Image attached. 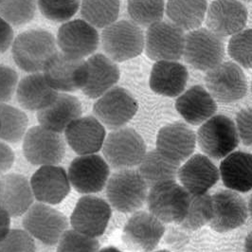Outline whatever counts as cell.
<instances>
[{
    "label": "cell",
    "instance_id": "1",
    "mask_svg": "<svg viewBox=\"0 0 252 252\" xmlns=\"http://www.w3.org/2000/svg\"><path fill=\"white\" fill-rule=\"evenodd\" d=\"M55 38L47 31H27L14 39L12 49L13 60L26 72H41L52 55L57 52Z\"/></svg>",
    "mask_w": 252,
    "mask_h": 252
},
{
    "label": "cell",
    "instance_id": "2",
    "mask_svg": "<svg viewBox=\"0 0 252 252\" xmlns=\"http://www.w3.org/2000/svg\"><path fill=\"white\" fill-rule=\"evenodd\" d=\"M148 185L139 171L118 170L106 184V197L111 207L120 213H136L147 201Z\"/></svg>",
    "mask_w": 252,
    "mask_h": 252
},
{
    "label": "cell",
    "instance_id": "3",
    "mask_svg": "<svg viewBox=\"0 0 252 252\" xmlns=\"http://www.w3.org/2000/svg\"><path fill=\"white\" fill-rule=\"evenodd\" d=\"M190 194L176 180L153 186L148 191L149 213L164 224L180 225L187 215Z\"/></svg>",
    "mask_w": 252,
    "mask_h": 252
},
{
    "label": "cell",
    "instance_id": "4",
    "mask_svg": "<svg viewBox=\"0 0 252 252\" xmlns=\"http://www.w3.org/2000/svg\"><path fill=\"white\" fill-rule=\"evenodd\" d=\"M201 151L211 159L220 160L239 145L235 123L225 115H215L202 124L196 135Z\"/></svg>",
    "mask_w": 252,
    "mask_h": 252
},
{
    "label": "cell",
    "instance_id": "5",
    "mask_svg": "<svg viewBox=\"0 0 252 252\" xmlns=\"http://www.w3.org/2000/svg\"><path fill=\"white\" fill-rule=\"evenodd\" d=\"M102 50L114 62H125L141 54L145 36L139 25L133 21H116L102 30Z\"/></svg>",
    "mask_w": 252,
    "mask_h": 252
},
{
    "label": "cell",
    "instance_id": "6",
    "mask_svg": "<svg viewBox=\"0 0 252 252\" xmlns=\"http://www.w3.org/2000/svg\"><path fill=\"white\" fill-rule=\"evenodd\" d=\"M104 159L115 170L139 166L146 155V145L139 133L128 127L113 130L102 146Z\"/></svg>",
    "mask_w": 252,
    "mask_h": 252
},
{
    "label": "cell",
    "instance_id": "7",
    "mask_svg": "<svg viewBox=\"0 0 252 252\" xmlns=\"http://www.w3.org/2000/svg\"><path fill=\"white\" fill-rule=\"evenodd\" d=\"M183 56L193 68L208 71L222 63L225 56L224 42L210 30L198 28L185 35Z\"/></svg>",
    "mask_w": 252,
    "mask_h": 252
},
{
    "label": "cell",
    "instance_id": "8",
    "mask_svg": "<svg viewBox=\"0 0 252 252\" xmlns=\"http://www.w3.org/2000/svg\"><path fill=\"white\" fill-rule=\"evenodd\" d=\"M43 74L52 89L60 92H75L85 87L89 77L87 61L57 51L47 62Z\"/></svg>",
    "mask_w": 252,
    "mask_h": 252
},
{
    "label": "cell",
    "instance_id": "9",
    "mask_svg": "<svg viewBox=\"0 0 252 252\" xmlns=\"http://www.w3.org/2000/svg\"><path fill=\"white\" fill-rule=\"evenodd\" d=\"M28 233L47 246H55L68 229L66 216L48 204H33L23 216Z\"/></svg>",
    "mask_w": 252,
    "mask_h": 252
},
{
    "label": "cell",
    "instance_id": "10",
    "mask_svg": "<svg viewBox=\"0 0 252 252\" xmlns=\"http://www.w3.org/2000/svg\"><path fill=\"white\" fill-rule=\"evenodd\" d=\"M23 153L32 165H58L64 157L65 143L60 133L43 126H33L23 139Z\"/></svg>",
    "mask_w": 252,
    "mask_h": 252
},
{
    "label": "cell",
    "instance_id": "11",
    "mask_svg": "<svg viewBox=\"0 0 252 252\" xmlns=\"http://www.w3.org/2000/svg\"><path fill=\"white\" fill-rule=\"evenodd\" d=\"M138 108V101L127 89L114 87L94 103L93 113L102 126L117 130L134 118Z\"/></svg>",
    "mask_w": 252,
    "mask_h": 252
},
{
    "label": "cell",
    "instance_id": "12",
    "mask_svg": "<svg viewBox=\"0 0 252 252\" xmlns=\"http://www.w3.org/2000/svg\"><path fill=\"white\" fill-rule=\"evenodd\" d=\"M205 83L216 101L229 103L244 98L248 91V81L242 67L233 62L219 63L207 71Z\"/></svg>",
    "mask_w": 252,
    "mask_h": 252
},
{
    "label": "cell",
    "instance_id": "13",
    "mask_svg": "<svg viewBox=\"0 0 252 252\" xmlns=\"http://www.w3.org/2000/svg\"><path fill=\"white\" fill-rule=\"evenodd\" d=\"M185 34L172 22L159 21L148 27L145 51L154 61H177L183 56Z\"/></svg>",
    "mask_w": 252,
    "mask_h": 252
},
{
    "label": "cell",
    "instance_id": "14",
    "mask_svg": "<svg viewBox=\"0 0 252 252\" xmlns=\"http://www.w3.org/2000/svg\"><path fill=\"white\" fill-rule=\"evenodd\" d=\"M67 175L70 185L79 193H97L106 187L110 166L96 154L79 156L69 165Z\"/></svg>",
    "mask_w": 252,
    "mask_h": 252
},
{
    "label": "cell",
    "instance_id": "15",
    "mask_svg": "<svg viewBox=\"0 0 252 252\" xmlns=\"http://www.w3.org/2000/svg\"><path fill=\"white\" fill-rule=\"evenodd\" d=\"M163 222L147 212H136L123 231V242L132 252H151L158 247L165 233Z\"/></svg>",
    "mask_w": 252,
    "mask_h": 252
},
{
    "label": "cell",
    "instance_id": "16",
    "mask_svg": "<svg viewBox=\"0 0 252 252\" xmlns=\"http://www.w3.org/2000/svg\"><path fill=\"white\" fill-rule=\"evenodd\" d=\"M111 215L110 204L102 198L89 194L77 202L70 216V224L76 231L98 238L104 233Z\"/></svg>",
    "mask_w": 252,
    "mask_h": 252
},
{
    "label": "cell",
    "instance_id": "17",
    "mask_svg": "<svg viewBox=\"0 0 252 252\" xmlns=\"http://www.w3.org/2000/svg\"><path fill=\"white\" fill-rule=\"evenodd\" d=\"M56 42L64 54L84 59L97 51L101 37L96 28L85 20L76 19L60 27Z\"/></svg>",
    "mask_w": 252,
    "mask_h": 252
},
{
    "label": "cell",
    "instance_id": "18",
    "mask_svg": "<svg viewBox=\"0 0 252 252\" xmlns=\"http://www.w3.org/2000/svg\"><path fill=\"white\" fill-rule=\"evenodd\" d=\"M214 215L210 227L217 232H227L242 227L249 217L248 202L239 192L222 189L212 195Z\"/></svg>",
    "mask_w": 252,
    "mask_h": 252
},
{
    "label": "cell",
    "instance_id": "19",
    "mask_svg": "<svg viewBox=\"0 0 252 252\" xmlns=\"http://www.w3.org/2000/svg\"><path fill=\"white\" fill-rule=\"evenodd\" d=\"M177 178L190 195H202L218 182L220 173L210 158L196 154L180 165Z\"/></svg>",
    "mask_w": 252,
    "mask_h": 252
},
{
    "label": "cell",
    "instance_id": "20",
    "mask_svg": "<svg viewBox=\"0 0 252 252\" xmlns=\"http://www.w3.org/2000/svg\"><path fill=\"white\" fill-rule=\"evenodd\" d=\"M30 182L34 198L48 205L60 204L68 195L71 186L65 170L57 165L41 166Z\"/></svg>",
    "mask_w": 252,
    "mask_h": 252
},
{
    "label": "cell",
    "instance_id": "21",
    "mask_svg": "<svg viewBox=\"0 0 252 252\" xmlns=\"http://www.w3.org/2000/svg\"><path fill=\"white\" fill-rule=\"evenodd\" d=\"M247 21L248 10L239 0H215L207 10V26L220 37L236 34Z\"/></svg>",
    "mask_w": 252,
    "mask_h": 252
},
{
    "label": "cell",
    "instance_id": "22",
    "mask_svg": "<svg viewBox=\"0 0 252 252\" xmlns=\"http://www.w3.org/2000/svg\"><path fill=\"white\" fill-rule=\"evenodd\" d=\"M64 137L77 155H93L102 149L106 131L97 118L87 116L80 117L67 126Z\"/></svg>",
    "mask_w": 252,
    "mask_h": 252
},
{
    "label": "cell",
    "instance_id": "23",
    "mask_svg": "<svg viewBox=\"0 0 252 252\" xmlns=\"http://www.w3.org/2000/svg\"><path fill=\"white\" fill-rule=\"evenodd\" d=\"M195 133L184 123L163 126L157 136V150L172 160L182 163L189 158L196 146Z\"/></svg>",
    "mask_w": 252,
    "mask_h": 252
},
{
    "label": "cell",
    "instance_id": "24",
    "mask_svg": "<svg viewBox=\"0 0 252 252\" xmlns=\"http://www.w3.org/2000/svg\"><path fill=\"white\" fill-rule=\"evenodd\" d=\"M34 199L31 182L27 177L19 174L0 177V207L11 217L25 215Z\"/></svg>",
    "mask_w": 252,
    "mask_h": 252
},
{
    "label": "cell",
    "instance_id": "25",
    "mask_svg": "<svg viewBox=\"0 0 252 252\" xmlns=\"http://www.w3.org/2000/svg\"><path fill=\"white\" fill-rule=\"evenodd\" d=\"M176 109L186 123L199 126L217 111V104L209 91L201 86H193L178 96Z\"/></svg>",
    "mask_w": 252,
    "mask_h": 252
},
{
    "label": "cell",
    "instance_id": "26",
    "mask_svg": "<svg viewBox=\"0 0 252 252\" xmlns=\"http://www.w3.org/2000/svg\"><path fill=\"white\" fill-rule=\"evenodd\" d=\"M82 113L81 101L76 97L59 93L49 106L38 111L37 120L40 126L61 134L72 122L82 117Z\"/></svg>",
    "mask_w": 252,
    "mask_h": 252
},
{
    "label": "cell",
    "instance_id": "27",
    "mask_svg": "<svg viewBox=\"0 0 252 252\" xmlns=\"http://www.w3.org/2000/svg\"><path fill=\"white\" fill-rule=\"evenodd\" d=\"M89 77L82 89L90 99H98L118 83L121 72L118 64L103 54H93L87 60Z\"/></svg>",
    "mask_w": 252,
    "mask_h": 252
},
{
    "label": "cell",
    "instance_id": "28",
    "mask_svg": "<svg viewBox=\"0 0 252 252\" xmlns=\"http://www.w3.org/2000/svg\"><path fill=\"white\" fill-rule=\"evenodd\" d=\"M187 68L177 61H158L153 65L149 85L152 90L165 97H177L187 86Z\"/></svg>",
    "mask_w": 252,
    "mask_h": 252
},
{
    "label": "cell",
    "instance_id": "29",
    "mask_svg": "<svg viewBox=\"0 0 252 252\" xmlns=\"http://www.w3.org/2000/svg\"><path fill=\"white\" fill-rule=\"evenodd\" d=\"M59 94L52 89L43 73L26 76L17 86L16 98L22 108L30 111H40L49 106Z\"/></svg>",
    "mask_w": 252,
    "mask_h": 252
},
{
    "label": "cell",
    "instance_id": "30",
    "mask_svg": "<svg viewBox=\"0 0 252 252\" xmlns=\"http://www.w3.org/2000/svg\"><path fill=\"white\" fill-rule=\"evenodd\" d=\"M220 177L227 189L237 192L252 189V154L234 151L222 159Z\"/></svg>",
    "mask_w": 252,
    "mask_h": 252
},
{
    "label": "cell",
    "instance_id": "31",
    "mask_svg": "<svg viewBox=\"0 0 252 252\" xmlns=\"http://www.w3.org/2000/svg\"><path fill=\"white\" fill-rule=\"evenodd\" d=\"M207 10V0H168L165 7L171 22L189 32L201 26Z\"/></svg>",
    "mask_w": 252,
    "mask_h": 252
},
{
    "label": "cell",
    "instance_id": "32",
    "mask_svg": "<svg viewBox=\"0 0 252 252\" xmlns=\"http://www.w3.org/2000/svg\"><path fill=\"white\" fill-rule=\"evenodd\" d=\"M181 164L156 150L146 153L139 165V173L149 188L171 180H176Z\"/></svg>",
    "mask_w": 252,
    "mask_h": 252
},
{
    "label": "cell",
    "instance_id": "33",
    "mask_svg": "<svg viewBox=\"0 0 252 252\" xmlns=\"http://www.w3.org/2000/svg\"><path fill=\"white\" fill-rule=\"evenodd\" d=\"M120 9V0H83L81 2L84 20L96 29H104L115 23Z\"/></svg>",
    "mask_w": 252,
    "mask_h": 252
},
{
    "label": "cell",
    "instance_id": "34",
    "mask_svg": "<svg viewBox=\"0 0 252 252\" xmlns=\"http://www.w3.org/2000/svg\"><path fill=\"white\" fill-rule=\"evenodd\" d=\"M29 120L22 110L0 102V139L8 143H17L24 139Z\"/></svg>",
    "mask_w": 252,
    "mask_h": 252
},
{
    "label": "cell",
    "instance_id": "35",
    "mask_svg": "<svg viewBox=\"0 0 252 252\" xmlns=\"http://www.w3.org/2000/svg\"><path fill=\"white\" fill-rule=\"evenodd\" d=\"M214 215L213 198L209 193L190 195L189 209L180 226L188 230H197L210 224Z\"/></svg>",
    "mask_w": 252,
    "mask_h": 252
},
{
    "label": "cell",
    "instance_id": "36",
    "mask_svg": "<svg viewBox=\"0 0 252 252\" xmlns=\"http://www.w3.org/2000/svg\"><path fill=\"white\" fill-rule=\"evenodd\" d=\"M128 13L134 23L141 27L161 21L165 12L164 0H128Z\"/></svg>",
    "mask_w": 252,
    "mask_h": 252
},
{
    "label": "cell",
    "instance_id": "37",
    "mask_svg": "<svg viewBox=\"0 0 252 252\" xmlns=\"http://www.w3.org/2000/svg\"><path fill=\"white\" fill-rule=\"evenodd\" d=\"M37 0H0V16L13 26L31 22L36 13Z\"/></svg>",
    "mask_w": 252,
    "mask_h": 252
},
{
    "label": "cell",
    "instance_id": "38",
    "mask_svg": "<svg viewBox=\"0 0 252 252\" xmlns=\"http://www.w3.org/2000/svg\"><path fill=\"white\" fill-rule=\"evenodd\" d=\"M41 13L53 22L69 21L81 8V0H37Z\"/></svg>",
    "mask_w": 252,
    "mask_h": 252
},
{
    "label": "cell",
    "instance_id": "39",
    "mask_svg": "<svg viewBox=\"0 0 252 252\" xmlns=\"http://www.w3.org/2000/svg\"><path fill=\"white\" fill-rule=\"evenodd\" d=\"M229 56L245 68H252V30H243L228 42Z\"/></svg>",
    "mask_w": 252,
    "mask_h": 252
},
{
    "label": "cell",
    "instance_id": "40",
    "mask_svg": "<svg viewBox=\"0 0 252 252\" xmlns=\"http://www.w3.org/2000/svg\"><path fill=\"white\" fill-rule=\"evenodd\" d=\"M100 242L75 229H67L57 244L56 252H99Z\"/></svg>",
    "mask_w": 252,
    "mask_h": 252
},
{
    "label": "cell",
    "instance_id": "41",
    "mask_svg": "<svg viewBox=\"0 0 252 252\" xmlns=\"http://www.w3.org/2000/svg\"><path fill=\"white\" fill-rule=\"evenodd\" d=\"M34 238L25 229H11L0 241V252H35Z\"/></svg>",
    "mask_w": 252,
    "mask_h": 252
},
{
    "label": "cell",
    "instance_id": "42",
    "mask_svg": "<svg viewBox=\"0 0 252 252\" xmlns=\"http://www.w3.org/2000/svg\"><path fill=\"white\" fill-rule=\"evenodd\" d=\"M18 86V74L10 66L0 63V102L12 100Z\"/></svg>",
    "mask_w": 252,
    "mask_h": 252
},
{
    "label": "cell",
    "instance_id": "43",
    "mask_svg": "<svg viewBox=\"0 0 252 252\" xmlns=\"http://www.w3.org/2000/svg\"><path fill=\"white\" fill-rule=\"evenodd\" d=\"M235 125L242 143L252 148V106L240 110L236 115Z\"/></svg>",
    "mask_w": 252,
    "mask_h": 252
},
{
    "label": "cell",
    "instance_id": "44",
    "mask_svg": "<svg viewBox=\"0 0 252 252\" xmlns=\"http://www.w3.org/2000/svg\"><path fill=\"white\" fill-rule=\"evenodd\" d=\"M14 158L13 149L6 142L0 140V176H3L12 168Z\"/></svg>",
    "mask_w": 252,
    "mask_h": 252
},
{
    "label": "cell",
    "instance_id": "45",
    "mask_svg": "<svg viewBox=\"0 0 252 252\" xmlns=\"http://www.w3.org/2000/svg\"><path fill=\"white\" fill-rule=\"evenodd\" d=\"M13 41L12 25L0 16V53L7 51Z\"/></svg>",
    "mask_w": 252,
    "mask_h": 252
},
{
    "label": "cell",
    "instance_id": "46",
    "mask_svg": "<svg viewBox=\"0 0 252 252\" xmlns=\"http://www.w3.org/2000/svg\"><path fill=\"white\" fill-rule=\"evenodd\" d=\"M11 230V215L0 207V241Z\"/></svg>",
    "mask_w": 252,
    "mask_h": 252
},
{
    "label": "cell",
    "instance_id": "47",
    "mask_svg": "<svg viewBox=\"0 0 252 252\" xmlns=\"http://www.w3.org/2000/svg\"><path fill=\"white\" fill-rule=\"evenodd\" d=\"M244 252H252V231L248 234L245 240Z\"/></svg>",
    "mask_w": 252,
    "mask_h": 252
},
{
    "label": "cell",
    "instance_id": "48",
    "mask_svg": "<svg viewBox=\"0 0 252 252\" xmlns=\"http://www.w3.org/2000/svg\"><path fill=\"white\" fill-rule=\"evenodd\" d=\"M99 252H123L122 251H120L119 249L115 248V247H107V248H104L102 249Z\"/></svg>",
    "mask_w": 252,
    "mask_h": 252
},
{
    "label": "cell",
    "instance_id": "49",
    "mask_svg": "<svg viewBox=\"0 0 252 252\" xmlns=\"http://www.w3.org/2000/svg\"><path fill=\"white\" fill-rule=\"evenodd\" d=\"M248 209H249V215L251 216V218L252 219V193L250 196L249 202H248Z\"/></svg>",
    "mask_w": 252,
    "mask_h": 252
},
{
    "label": "cell",
    "instance_id": "50",
    "mask_svg": "<svg viewBox=\"0 0 252 252\" xmlns=\"http://www.w3.org/2000/svg\"><path fill=\"white\" fill-rule=\"evenodd\" d=\"M168 252V251H165V250H163V251H158V252Z\"/></svg>",
    "mask_w": 252,
    "mask_h": 252
},
{
    "label": "cell",
    "instance_id": "51",
    "mask_svg": "<svg viewBox=\"0 0 252 252\" xmlns=\"http://www.w3.org/2000/svg\"><path fill=\"white\" fill-rule=\"evenodd\" d=\"M243 1H245V2H252V0H243Z\"/></svg>",
    "mask_w": 252,
    "mask_h": 252
},
{
    "label": "cell",
    "instance_id": "52",
    "mask_svg": "<svg viewBox=\"0 0 252 252\" xmlns=\"http://www.w3.org/2000/svg\"></svg>",
    "mask_w": 252,
    "mask_h": 252
}]
</instances>
